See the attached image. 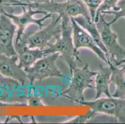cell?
<instances>
[{
  "instance_id": "cell-1",
  "label": "cell",
  "mask_w": 125,
  "mask_h": 124,
  "mask_svg": "<svg viewBox=\"0 0 125 124\" xmlns=\"http://www.w3.org/2000/svg\"><path fill=\"white\" fill-rule=\"evenodd\" d=\"M61 18V34L56 38L54 44H50L45 51L47 55L59 53L69 68L70 74L77 67L76 62L82 61L78 55V51L75 48L72 37V26L71 18L67 16Z\"/></svg>"
},
{
  "instance_id": "cell-2",
  "label": "cell",
  "mask_w": 125,
  "mask_h": 124,
  "mask_svg": "<svg viewBox=\"0 0 125 124\" xmlns=\"http://www.w3.org/2000/svg\"><path fill=\"white\" fill-rule=\"evenodd\" d=\"M15 6L30 7L34 10L44 11L48 13L57 14L60 16H67L72 18L83 16L88 20H92L88 8L82 0H66L58 3L53 1L43 4H27L19 1Z\"/></svg>"
},
{
  "instance_id": "cell-3",
  "label": "cell",
  "mask_w": 125,
  "mask_h": 124,
  "mask_svg": "<svg viewBox=\"0 0 125 124\" xmlns=\"http://www.w3.org/2000/svg\"><path fill=\"white\" fill-rule=\"evenodd\" d=\"M96 73L97 71H92L90 69L87 63L82 68L76 67L70 74L72 78L70 86L61 94V95L81 104L85 101L83 95L85 89H95L92 85L94 82L92 77L95 76Z\"/></svg>"
},
{
  "instance_id": "cell-4",
  "label": "cell",
  "mask_w": 125,
  "mask_h": 124,
  "mask_svg": "<svg viewBox=\"0 0 125 124\" xmlns=\"http://www.w3.org/2000/svg\"><path fill=\"white\" fill-rule=\"evenodd\" d=\"M96 25L102 42L110 55L111 63L117 67L125 63V48L119 44L118 35L112 30V24L106 21L104 14H100Z\"/></svg>"
},
{
  "instance_id": "cell-5",
  "label": "cell",
  "mask_w": 125,
  "mask_h": 124,
  "mask_svg": "<svg viewBox=\"0 0 125 124\" xmlns=\"http://www.w3.org/2000/svg\"><path fill=\"white\" fill-rule=\"evenodd\" d=\"M61 56L59 53L49 54L37 60L34 65L24 70L29 83L32 85L36 80L42 81L52 77H62L61 70L57 68L56 61Z\"/></svg>"
},
{
  "instance_id": "cell-6",
  "label": "cell",
  "mask_w": 125,
  "mask_h": 124,
  "mask_svg": "<svg viewBox=\"0 0 125 124\" xmlns=\"http://www.w3.org/2000/svg\"><path fill=\"white\" fill-rule=\"evenodd\" d=\"M21 8L23 10V12L20 15H14L12 14L7 12L4 9L2 10V12L4 15L11 19L17 26L16 40L19 39L22 36L24 33L26 27L31 24L37 25L39 29H42L44 26V20L51 18L52 15L51 13H48L41 10H34L30 7H27L28 10H26L25 6H21Z\"/></svg>"
},
{
  "instance_id": "cell-7",
  "label": "cell",
  "mask_w": 125,
  "mask_h": 124,
  "mask_svg": "<svg viewBox=\"0 0 125 124\" xmlns=\"http://www.w3.org/2000/svg\"><path fill=\"white\" fill-rule=\"evenodd\" d=\"M81 104L88 105L95 114H104L114 117L119 123H125V99L111 97L83 101Z\"/></svg>"
},
{
  "instance_id": "cell-8",
  "label": "cell",
  "mask_w": 125,
  "mask_h": 124,
  "mask_svg": "<svg viewBox=\"0 0 125 124\" xmlns=\"http://www.w3.org/2000/svg\"><path fill=\"white\" fill-rule=\"evenodd\" d=\"M61 16L53 14L50 23L44 28L34 33H30L28 36V44L31 48L44 50L51 44L53 37L57 38L61 34Z\"/></svg>"
},
{
  "instance_id": "cell-9",
  "label": "cell",
  "mask_w": 125,
  "mask_h": 124,
  "mask_svg": "<svg viewBox=\"0 0 125 124\" xmlns=\"http://www.w3.org/2000/svg\"><path fill=\"white\" fill-rule=\"evenodd\" d=\"M72 26V35L75 48L77 50L81 48H86L94 52L101 60L108 65L112 63L108 59L105 53L96 44L92 36L86 30L78 24L73 18H71Z\"/></svg>"
},
{
  "instance_id": "cell-10",
  "label": "cell",
  "mask_w": 125,
  "mask_h": 124,
  "mask_svg": "<svg viewBox=\"0 0 125 124\" xmlns=\"http://www.w3.org/2000/svg\"><path fill=\"white\" fill-rule=\"evenodd\" d=\"M29 33H24L19 39L16 40L14 47L18 56V63L24 70L31 67L39 59L47 55L45 49L31 48L28 44Z\"/></svg>"
},
{
  "instance_id": "cell-11",
  "label": "cell",
  "mask_w": 125,
  "mask_h": 124,
  "mask_svg": "<svg viewBox=\"0 0 125 124\" xmlns=\"http://www.w3.org/2000/svg\"><path fill=\"white\" fill-rule=\"evenodd\" d=\"M26 86L0 73V102L4 103H24L26 95L22 88Z\"/></svg>"
},
{
  "instance_id": "cell-12",
  "label": "cell",
  "mask_w": 125,
  "mask_h": 124,
  "mask_svg": "<svg viewBox=\"0 0 125 124\" xmlns=\"http://www.w3.org/2000/svg\"><path fill=\"white\" fill-rule=\"evenodd\" d=\"M17 26L3 13L0 18V53L8 57L18 55L13 44Z\"/></svg>"
},
{
  "instance_id": "cell-13",
  "label": "cell",
  "mask_w": 125,
  "mask_h": 124,
  "mask_svg": "<svg viewBox=\"0 0 125 124\" xmlns=\"http://www.w3.org/2000/svg\"><path fill=\"white\" fill-rule=\"evenodd\" d=\"M0 73L26 86L29 83L24 70L18 63V56L8 57L0 53Z\"/></svg>"
},
{
  "instance_id": "cell-14",
  "label": "cell",
  "mask_w": 125,
  "mask_h": 124,
  "mask_svg": "<svg viewBox=\"0 0 125 124\" xmlns=\"http://www.w3.org/2000/svg\"><path fill=\"white\" fill-rule=\"evenodd\" d=\"M99 70L95 75V87L96 89V96L94 99L100 98L102 94H104L106 97H111L109 89V86L111 83V67L107 65V67L101 65Z\"/></svg>"
},
{
  "instance_id": "cell-15",
  "label": "cell",
  "mask_w": 125,
  "mask_h": 124,
  "mask_svg": "<svg viewBox=\"0 0 125 124\" xmlns=\"http://www.w3.org/2000/svg\"><path fill=\"white\" fill-rule=\"evenodd\" d=\"M110 67L112 70L110 81L116 87L112 96L125 99V63L118 67L111 64Z\"/></svg>"
},
{
  "instance_id": "cell-16",
  "label": "cell",
  "mask_w": 125,
  "mask_h": 124,
  "mask_svg": "<svg viewBox=\"0 0 125 124\" xmlns=\"http://www.w3.org/2000/svg\"><path fill=\"white\" fill-rule=\"evenodd\" d=\"M73 18L78 24L89 33L90 35L92 36L93 39L95 42L96 45L102 49V50L105 53L108 59L110 60V61H110V55H109L106 47L104 46V44L102 42L100 34L99 31H98L97 27H96V23L93 22L92 20H87V19H85L83 16H82Z\"/></svg>"
},
{
  "instance_id": "cell-17",
  "label": "cell",
  "mask_w": 125,
  "mask_h": 124,
  "mask_svg": "<svg viewBox=\"0 0 125 124\" xmlns=\"http://www.w3.org/2000/svg\"><path fill=\"white\" fill-rule=\"evenodd\" d=\"M120 1V0H103L102 4L100 6L97 11H96L95 18V23L98 20V18H99L100 14H103L105 11H119V8H118L117 4Z\"/></svg>"
},
{
  "instance_id": "cell-18",
  "label": "cell",
  "mask_w": 125,
  "mask_h": 124,
  "mask_svg": "<svg viewBox=\"0 0 125 124\" xmlns=\"http://www.w3.org/2000/svg\"><path fill=\"white\" fill-rule=\"evenodd\" d=\"M118 8L119 11H108L103 12V14H108V15H113L114 18L111 21H110V23L113 25V24L115 23L118 19L121 18H124L125 19V0H120V1L118 3Z\"/></svg>"
},
{
  "instance_id": "cell-19",
  "label": "cell",
  "mask_w": 125,
  "mask_h": 124,
  "mask_svg": "<svg viewBox=\"0 0 125 124\" xmlns=\"http://www.w3.org/2000/svg\"><path fill=\"white\" fill-rule=\"evenodd\" d=\"M88 8L90 14L91 19L93 22H95V15L96 11L102 3L103 0H82Z\"/></svg>"
},
{
  "instance_id": "cell-20",
  "label": "cell",
  "mask_w": 125,
  "mask_h": 124,
  "mask_svg": "<svg viewBox=\"0 0 125 124\" xmlns=\"http://www.w3.org/2000/svg\"><path fill=\"white\" fill-rule=\"evenodd\" d=\"M95 115L96 114L90 109L89 111L86 114L77 116L76 117L67 122L66 123L67 124H83L89 120L91 118L94 117Z\"/></svg>"
},
{
  "instance_id": "cell-21",
  "label": "cell",
  "mask_w": 125,
  "mask_h": 124,
  "mask_svg": "<svg viewBox=\"0 0 125 124\" xmlns=\"http://www.w3.org/2000/svg\"><path fill=\"white\" fill-rule=\"evenodd\" d=\"M26 103L28 105L31 107H42L44 106L43 102L40 97L37 95H28Z\"/></svg>"
},
{
  "instance_id": "cell-22",
  "label": "cell",
  "mask_w": 125,
  "mask_h": 124,
  "mask_svg": "<svg viewBox=\"0 0 125 124\" xmlns=\"http://www.w3.org/2000/svg\"><path fill=\"white\" fill-rule=\"evenodd\" d=\"M18 0H0V9H4V7H14L18 3Z\"/></svg>"
},
{
  "instance_id": "cell-23",
  "label": "cell",
  "mask_w": 125,
  "mask_h": 124,
  "mask_svg": "<svg viewBox=\"0 0 125 124\" xmlns=\"http://www.w3.org/2000/svg\"><path fill=\"white\" fill-rule=\"evenodd\" d=\"M19 1L27 4H43L53 1V0H18Z\"/></svg>"
},
{
  "instance_id": "cell-24",
  "label": "cell",
  "mask_w": 125,
  "mask_h": 124,
  "mask_svg": "<svg viewBox=\"0 0 125 124\" xmlns=\"http://www.w3.org/2000/svg\"><path fill=\"white\" fill-rule=\"evenodd\" d=\"M2 10H3V9H0V18H1V17L2 14H3V12H2Z\"/></svg>"
}]
</instances>
